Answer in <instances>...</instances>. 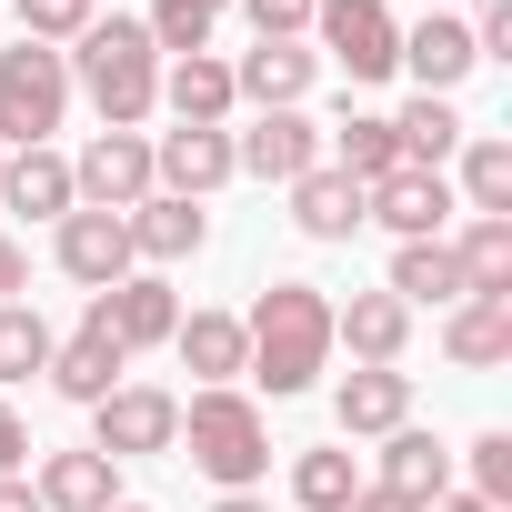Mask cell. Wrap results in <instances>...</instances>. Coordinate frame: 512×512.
<instances>
[{"mask_svg": "<svg viewBox=\"0 0 512 512\" xmlns=\"http://www.w3.org/2000/svg\"><path fill=\"white\" fill-rule=\"evenodd\" d=\"M452 262H462V292L472 302H512V221H462V241H452Z\"/></svg>", "mask_w": 512, "mask_h": 512, "instance_id": "30", "label": "cell"}, {"mask_svg": "<svg viewBox=\"0 0 512 512\" xmlns=\"http://www.w3.org/2000/svg\"><path fill=\"white\" fill-rule=\"evenodd\" d=\"M342 512H422V502H402V492H382V482H362V492H352Z\"/></svg>", "mask_w": 512, "mask_h": 512, "instance_id": "40", "label": "cell"}, {"mask_svg": "<svg viewBox=\"0 0 512 512\" xmlns=\"http://www.w3.org/2000/svg\"><path fill=\"white\" fill-rule=\"evenodd\" d=\"M211 21H221V11H201V0H151L141 31H151L161 61H181V51H211Z\"/></svg>", "mask_w": 512, "mask_h": 512, "instance_id": "34", "label": "cell"}, {"mask_svg": "<svg viewBox=\"0 0 512 512\" xmlns=\"http://www.w3.org/2000/svg\"><path fill=\"white\" fill-rule=\"evenodd\" d=\"M402 71H412L422 91H442V101H452V91H462V81L482 71V61H472V21H452V11H432L422 31H402Z\"/></svg>", "mask_w": 512, "mask_h": 512, "instance_id": "21", "label": "cell"}, {"mask_svg": "<svg viewBox=\"0 0 512 512\" xmlns=\"http://www.w3.org/2000/svg\"><path fill=\"white\" fill-rule=\"evenodd\" d=\"M432 11H452V0H432Z\"/></svg>", "mask_w": 512, "mask_h": 512, "instance_id": "46", "label": "cell"}, {"mask_svg": "<svg viewBox=\"0 0 512 512\" xmlns=\"http://www.w3.org/2000/svg\"><path fill=\"white\" fill-rule=\"evenodd\" d=\"M462 201H452V181L442 171H392V181H372L362 191V221H382L392 241H442V221H452Z\"/></svg>", "mask_w": 512, "mask_h": 512, "instance_id": "14", "label": "cell"}, {"mask_svg": "<svg viewBox=\"0 0 512 512\" xmlns=\"http://www.w3.org/2000/svg\"><path fill=\"white\" fill-rule=\"evenodd\" d=\"M211 512H272V502H262V492H221Z\"/></svg>", "mask_w": 512, "mask_h": 512, "instance_id": "43", "label": "cell"}, {"mask_svg": "<svg viewBox=\"0 0 512 512\" xmlns=\"http://www.w3.org/2000/svg\"><path fill=\"white\" fill-rule=\"evenodd\" d=\"M442 352L462 372H502L512 362V302H452L442 312Z\"/></svg>", "mask_w": 512, "mask_h": 512, "instance_id": "28", "label": "cell"}, {"mask_svg": "<svg viewBox=\"0 0 512 512\" xmlns=\"http://www.w3.org/2000/svg\"><path fill=\"white\" fill-rule=\"evenodd\" d=\"M201 11H221V0H201Z\"/></svg>", "mask_w": 512, "mask_h": 512, "instance_id": "45", "label": "cell"}, {"mask_svg": "<svg viewBox=\"0 0 512 512\" xmlns=\"http://www.w3.org/2000/svg\"><path fill=\"white\" fill-rule=\"evenodd\" d=\"M31 492H41V512H111L121 502V462L111 452H41L31 462Z\"/></svg>", "mask_w": 512, "mask_h": 512, "instance_id": "17", "label": "cell"}, {"mask_svg": "<svg viewBox=\"0 0 512 512\" xmlns=\"http://www.w3.org/2000/svg\"><path fill=\"white\" fill-rule=\"evenodd\" d=\"M51 322L31 312V302H0V392H11V382H31V372H51Z\"/></svg>", "mask_w": 512, "mask_h": 512, "instance_id": "32", "label": "cell"}, {"mask_svg": "<svg viewBox=\"0 0 512 512\" xmlns=\"http://www.w3.org/2000/svg\"><path fill=\"white\" fill-rule=\"evenodd\" d=\"M11 11H21V41H81L91 21H101V0H11Z\"/></svg>", "mask_w": 512, "mask_h": 512, "instance_id": "35", "label": "cell"}, {"mask_svg": "<svg viewBox=\"0 0 512 512\" xmlns=\"http://www.w3.org/2000/svg\"><path fill=\"white\" fill-rule=\"evenodd\" d=\"M292 221H302V241H352V231H362V181H342L332 161L302 171V181H292Z\"/></svg>", "mask_w": 512, "mask_h": 512, "instance_id": "27", "label": "cell"}, {"mask_svg": "<svg viewBox=\"0 0 512 512\" xmlns=\"http://www.w3.org/2000/svg\"><path fill=\"white\" fill-rule=\"evenodd\" d=\"M312 41H322V61H342L352 81H392V71H402L392 0H312Z\"/></svg>", "mask_w": 512, "mask_h": 512, "instance_id": "6", "label": "cell"}, {"mask_svg": "<svg viewBox=\"0 0 512 512\" xmlns=\"http://www.w3.org/2000/svg\"><path fill=\"white\" fill-rule=\"evenodd\" d=\"M0 512H41V492H31L21 472H0Z\"/></svg>", "mask_w": 512, "mask_h": 512, "instance_id": "41", "label": "cell"}, {"mask_svg": "<svg viewBox=\"0 0 512 512\" xmlns=\"http://www.w3.org/2000/svg\"><path fill=\"white\" fill-rule=\"evenodd\" d=\"M21 282H31V251H21L11 231H0V302H21Z\"/></svg>", "mask_w": 512, "mask_h": 512, "instance_id": "39", "label": "cell"}, {"mask_svg": "<svg viewBox=\"0 0 512 512\" xmlns=\"http://www.w3.org/2000/svg\"><path fill=\"white\" fill-rule=\"evenodd\" d=\"M332 352H352V362H402V352H412V312H402L392 292H352V302H332Z\"/></svg>", "mask_w": 512, "mask_h": 512, "instance_id": "19", "label": "cell"}, {"mask_svg": "<svg viewBox=\"0 0 512 512\" xmlns=\"http://www.w3.org/2000/svg\"><path fill=\"white\" fill-rule=\"evenodd\" d=\"M0 211H31V221H61L81 211L71 201V161L41 141V151H0Z\"/></svg>", "mask_w": 512, "mask_h": 512, "instance_id": "23", "label": "cell"}, {"mask_svg": "<svg viewBox=\"0 0 512 512\" xmlns=\"http://www.w3.org/2000/svg\"><path fill=\"white\" fill-rule=\"evenodd\" d=\"M382 492H402V502H432V492H452V452H442L422 422L382 432Z\"/></svg>", "mask_w": 512, "mask_h": 512, "instance_id": "29", "label": "cell"}, {"mask_svg": "<svg viewBox=\"0 0 512 512\" xmlns=\"http://www.w3.org/2000/svg\"><path fill=\"white\" fill-rule=\"evenodd\" d=\"M171 352H181V372H191L201 392H221V382H241V372H251V342H241V312H181Z\"/></svg>", "mask_w": 512, "mask_h": 512, "instance_id": "20", "label": "cell"}, {"mask_svg": "<svg viewBox=\"0 0 512 512\" xmlns=\"http://www.w3.org/2000/svg\"><path fill=\"white\" fill-rule=\"evenodd\" d=\"M382 292H392L402 312H452V302H472V292H462V262H452V241H402Z\"/></svg>", "mask_w": 512, "mask_h": 512, "instance_id": "22", "label": "cell"}, {"mask_svg": "<svg viewBox=\"0 0 512 512\" xmlns=\"http://www.w3.org/2000/svg\"><path fill=\"white\" fill-rule=\"evenodd\" d=\"M231 181V131H151V191H171V201H211Z\"/></svg>", "mask_w": 512, "mask_h": 512, "instance_id": "13", "label": "cell"}, {"mask_svg": "<svg viewBox=\"0 0 512 512\" xmlns=\"http://www.w3.org/2000/svg\"><path fill=\"white\" fill-rule=\"evenodd\" d=\"M181 452H191L221 492H262V472H272V422H262V402H251L241 382H221V392H191V402H181Z\"/></svg>", "mask_w": 512, "mask_h": 512, "instance_id": "3", "label": "cell"}, {"mask_svg": "<svg viewBox=\"0 0 512 512\" xmlns=\"http://www.w3.org/2000/svg\"><path fill=\"white\" fill-rule=\"evenodd\" d=\"M422 512H482V502H472V492H462V482H452V492H432V502H422Z\"/></svg>", "mask_w": 512, "mask_h": 512, "instance_id": "42", "label": "cell"}, {"mask_svg": "<svg viewBox=\"0 0 512 512\" xmlns=\"http://www.w3.org/2000/svg\"><path fill=\"white\" fill-rule=\"evenodd\" d=\"M392 141H402V171H442V161L462 151V111H452L442 91H412V101L392 111Z\"/></svg>", "mask_w": 512, "mask_h": 512, "instance_id": "26", "label": "cell"}, {"mask_svg": "<svg viewBox=\"0 0 512 512\" xmlns=\"http://www.w3.org/2000/svg\"><path fill=\"white\" fill-rule=\"evenodd\" d=\"M91 332H111L121 352H171V332H181V292L161 282V272H121L111 292H91V312H81Z\"/></svg>", "mask_w": 512, "mask_h": 512, "instance_id": "7", "label": "cell"}, {"mask_svg": "<svg viewBox=\"0 0 512 512\" xmlns=\"http://www.w3.org/2000/svg\"><path fill=\"white\" fill-rule=\"evenodd\" d=\"M51 262H61L81 292H111L121 272H141V262H131L121 211H61V221H51Z\"/></svg>", "mask_w": 512, "mask_h": 512, "instance_id": "11", "label": "cell"}, {"mask_svg": "<svg viewBox=\"0 0 512 512\" xmlns=\"http://www.w3.org/2000/svg\"><path fill=\"white\" fill-rule=\"evenodd\" d=\"M91 452H111V462H161V452H181V392H161V382L101 392V402H91Z\"/></svg>", "mask_w": 512, "mask_h": 512, "instance_id": "5", "label": "cell"}, {"mask_svg": "<svg viewBox=\"0 0 512 512\" xmlns=\"http://www.w3.org/2000/svg\"><path fill=\"white\" fill-rule=\"evenodd\" d=\"M31 452H41V442H31V422L11 412V392H0V472H21Z\"/></svg>", "mask_w": 512, "mask_h": 512, "instance_id": "38", "label": "cell"}, {"mask_svg": "<svg viewBox=\"0 0 512 512\" xmlns=\"http://www.w3.org/2000/svg\"><path fill=\"white\" fill-rule=\"evenodd\" d=\"M71 201H81V211H131V201H151V131H91V151L71 161Z\"/></svg>", "mask_w": 512, "mask_h": 512, "instance_id": "8", "label": "cell"}, {"mask_svg": "<svg viewBox=\"0 0 512 512\" xmlns=\"http://www.w3.org/2000/svg\"><path fill=\"white\" fill-rule=\"evenodd\" d=\"M462 472H472L462 492H472L482 512H512V432H472V442H462Z\"/></svg>", "mask_w": 512, "mask_h": 512, "instance_id": "33", "label": "cell"}, {"mask_svg": "<svg viewBox=\"0 0 512 512\" xmlns=\"http://www.w3.org/2000/svg\"><path fill=\"white\" fill-rule=\"evenodd\" d=\"M121 231H131V262H141V272H171V262H191V251L211 241L201 201H171V191L131 201V211H121Z\"/></svg>", "mask_w": 512, "mask_h": 512, "instance_id": "16", "label": "cell"}, {"mask_svg": "<svg viewBox=\"0 0 512 512\" xmlns=\"http://www.w3.org/2000/svg\"><path fill=\"white\" fill-rule=\"evenodd\" d=\"M322 161H332L342 181H362V191H372V181H392V171H402V141H392V111H352V101H342V121L322 131Z\"/></svg>", "mask_w": 512, "mask_h": 512, "instance_id": "18", "label": "cell"}, {"mask_svg": "<svg viewBox=\"0 0 512 512\" xmlns=\"http://www.w3.org/2000/svg\"><path fill=\"white\" fill-rule=\"evenodd\" d=\"M61 121H71V61L41 41H11L0 51V151H41Z\"/></svg>", "mask_w": 512, "mask_h": 512, "instance_id": "4", "label": "cell"}, {"mask_svg": "<svg viewBox=\"0 0 512 512\" xmlns=\"http://www.w3.org/2000/svg\"><path fill=\"white\" fill-rule=\"evenodd\" d=\"M332 422H342L352 442L402 432V422H412V372H402V362H352V372L332 382Z\"/></svg>", "mask_w": 512, "mask_h": 512, "instance_id": "12", "label": "cell"}, {"mask_svg": "<svg viewBox=\"0 0 512 512\" xmlns=\"http://www.w3.org/2000/svg\"><path fill=\"white\" fill-rule=\"evenodd\" d=\"M352 492H362V462L352 452H332V442L322 452H292V512H342Z\"/></svg>", "mask_w": 512, "mask_h": 512, "instance_id": "31", "label": "cell"}, {"mask_svg": "<svg viewBox=\"0 0 512 512\" xmlns=\"http://www.w3.org/2000/svg\"><path fill=\"white\" fill-rule=\"evenodd\" d=\"M472 61H512V0H482V21H472Z\"/></svg>", "mask_w": 512, "mask_h": 512, "instance_id": "37", "label": "cell"}, {"mask_svg": "<svg viewBox=\"0 0 512 512\" xmlns=\"http://www.w3.org/2000/svg\"><path fill=\"white\" fill-rule=\"evenodd\" d=\"M312 81H322V51H312V41H251V51L231 61V101H241V111H302Z\"/></svg>", "mask_w": 512, "mask_h": 512, "instance_id": "10", "label": "cell"}, {"mask_svg": "<svg viewBox=\"0 0 512 512\" xmlns=\"http://www.w3.org/2000/svg\"><path fill=\"white\" fill-rule=\"evenodd\" d=\"M231 171L292 191L302 171H322V121L312 111H251V131H231Z\"/></svg>", "mask_w": 512, "mask_h": 512, "instance_id": "9", "label": "cell"}, {"mask_svg": "<svg viewBox=\"0 0 512 512\" xmlns=\"http://www.w3.org/2000/svg\"><path fill=\"white\" fill-rule=\"evenodd\" d=\"M71 91H91V111H101V131H141L151 111H161V51H151V31L141 21H91L71 51Z\"/></svg>", "mask_w": 512, "mask_h": 512, "instance_id": "2", "label": "cell"}, {"mask_svg": "<svg viewBox=\"0 0 512 512\" xmlns=\"http://www.w3.org/2000/svg\"><path fill=\"white\" fill-rule=\"evenodd\" d=\"M251 21V41H312V0H231Z\"/></svg>", "mask_w": 512, "mask_h": 512, "instance_id": "36", "label": "cell"}, {"mask_svg": "<svg viewBox=\"0 0 512 512\" xmlns=\"http://www.w3.org/2000/svg\"><path fill=\"white\" fill-rule=\"evenodd\" d=\"M121 362H131V352L81 322L71 342H51V392H61V402H101V392H121Z\"/></svg>", "mask_w": 512, "mask_h": 512, "instance_id": "25", "label": "cell"}, {"mask_svg": "<svg viewBox=\"0 0 512 512\" xmlns=\"http://www.w3.org/2000/svg\"><path fill=\"white\" fill-rule=\"evenodd\" d=\"M161 111L181 121V131H231V61L221 51H181V61H161Z\"/></svg>", "mask_w": 512, "mask_h": 512, "instance_id": "15", "label": "cell"}, {"mask_svg": "<svg viewBox=\"0 0 512 512\" xmlns=\"http://www.w3.org/2000/svg\"><path fill=\"white\" fill-rule=\"evenodd\" d=\"M462 181H452V201L462 211H482V221H512V141L502 131H462Z\"/></svg>", "mask_w": 512, "mask_h": 512, "instance_id": "24", "label": "cell"}, {"mask_svg": "<svg viewBox=\"0 0 512 512\" xmlns=\"http://www.w3.org/2000/svg\"><path fill=\"white\" fill-rule=\"evenodd\" d=\"M241 342H251V372L241 382H262L272 402L312 392L332 372V292L322 282H272L262 302L241 312Z\"/></svg>", "mask_w": 512, "mask_h": 512, "instance_id": "1", "label": "cell"}, {"mask_svg": "<svg viewBox=\"0 0 512 512\" xmlns=\"http://www.w3.org/2000/svg\"><path fill=\"white\" fill-rule=\"evenodd\" d=\"M111 512H151V502H111Z\"/></svg>", "mask_w": 512, "mask_h": 512, "instance_id": "44", "label": "cell"}]
</instances>
